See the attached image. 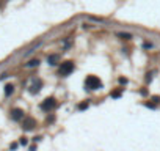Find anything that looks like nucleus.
Here are the masks:
<instances>
[{
  "instance_id": "ddd939ff",
  "label": "nucleus",
  "mask_w": 160,
  "mask_h": 151,
  "mask_svg": "<svg viewBox=\"0 0 160 151\" xmlns=\"http://www.w3.org/2000/svg\"><path fill=\"white\" fill-rule=\"evenodd\" d=\"M152 101H154L155 104H159V102H160V98H159V96H154V98H152Z\"/></svg>"
},
{
  "instance_id": "7ed1b4c3",
  "label": "nucleus",
  "mask_w": 160,
  "mask_h": 151,
  "mask_svg": "<svg viewBox=\"0 0 160 151\" xmlns=\"http://www.w3.org/2000/svg\"><path fill=\"white\" fill-rule=\"evenodd\" d=\"M55 106H57L55 98H47V99L43 101V104H41V109H43L44 112H50L52 109H55Z\"/></svg>"
},
{
  "instance_id": "39448f33",
  "label": "nucleus",
  "mask_w": 160,
  "mask_h": 151,
  "mask_svg": "<svg viewBox=\"0 0 160 151\" xmlns=\"http://www.w3.org/2000/svg\"><path fill=\"white\" fill-rule=\"evenodd\" d=\"M11 118L13 120H16V121H19L24 118V112L21 110V109H13L11 110Z\"/></svg>"
},
{
  "instance_id": "1a4fd4ad",
  "label": "nucleus",
  "mask_w": 160,
  "mask_h": 151,
  "mask_svg": "<svg viewBox=\"0 0 160 151\" xmlns=\"http://www.w3.org/2000/svg\"><path fill=\"white\" fill-rule=\"evenodd\" d=\"M118 36H119L121 39H132V35L130 33H118Z\"/></svg>"
},
{
  "instance_id": "6e6552de",
  "label": "nucleus",
  "mask_w": 160,
  "mask_h": 151,
  "mask_svg": "<svg viewBox=\"0 0 160 151\" xmlns=\"http://www.w3.org/2000/svg\"><path fill=\"white\" fill-rule=\"evenodd\" d=\"M13 91H14V87H13L11 84H8V85L5 87V94H6V96H10Z\"/></svg>"
},
{
  "instance_id": "4468645a",
  "label": "nucleus",
  "mask_w": 160,
  "mask_h": 151,
  "mask_svg": "<svg viewBox=\"0 0 160 151\" xmlns=\"http://www.w3.org/2000/svg\"><path fill=\"white\" fill-rule=\"evenodd\" d=\"M21 143L22 145H27V139H25V137H22V139H21Z\"/></svg>"
},
{
  "instance_id": "2eb2a0df",
  "label": "nucleus",
  "mask_w": 160,
  "mask_h": 151,
  "mask_svg": "<svg viewBox=\"0 0 160 151\" xmlns=\"http://www.w3.org/2000/svg\"><path fill=\"white\" fill-rule=\"evenodd\" d=\"M119 82H121V84H127V79H124V77H121V79H119Z\"/></svg>"
},
{
  "instance_id": "9d476101",
  "label": "nucleus",
  "mask_w": 160,
  "mask_h": 151,
  "mask_svg": "<svg viewBox=\"0 0 160 151\" xmlns=\"http://www.w3.org/2000/svg\"><path fill=\"white\" fill-rule=\"evenodd\" d=\"M38 65H39V60H31V62L27 63V66L28 68H33V66H38Z\"/></svg>"
},
{
  "instance_id": "9b49d317",
  "label": "nucleus",
  "mask_w": 160,
  "mask_h": 151,
  "mask_svg": "<svg viewBox=\"0 0 160 151\" xmlns=\"http://www.w3.org/2000/svg\"><path fill=\"white\" fill-rule=\"evenodd\" d=\"M119 96H121V90L113 91V93H112V98H119Z\"/></svg>"
},
{
  "instance_id": "f8f14e48",
  "label": "nucleus",
  "mask_w": 160,
  "mask_h": 151,
  "mask_svg": "<svg viewBox=\"0 0 160 151\" xmlns=\"http://www.w3.org/2000/svg\"><path fill=\"white\" fill-rule=\"evenodd\" d=\"M86 107H88V102H82L80 106H79V109H80V110H83V109H86Z\"/></svg>"
},
{
  "instance_id": "0eeeda50",
  "label": "nucleus",
  "mask_w": 160,
  "mask_h": 151,
  "mask_svg": "<svg viewBox=\"0 0 160 151\" xmlns=\"http://www.w3.org/2000/svg\"><path fill=\"white\" fill-rule=\"evenodd\" d=\"M58 60H60V55H49L47 57V63H49V65H57V62Z\"/></svg>"
},
{
  "instance_id": "20e7f679",
  "label": "nucleus",
  "mask_w": 160,
  "mask_h": 151,
  "mask_svg": "<svg viewBox=\"0 0 160 151\" xmlns=\"http://www.w3.org/2000/svg\"><path fill=\"white\" fill-rule=\"evenodd\" d=\"M35 126H36V121L33 120V118H25L24 123H22V127H24V131H31Z\"/></svg>"
},
{
  "instance_id": "f257e3e1",
  "label": "nucleus",
  "mask_w": 160,
  "mask_h": 151,
  "mask_svg": "<svg viewBox=\"0 0 160 151\" xmlns=\"http://www.w3.org/2000/svg\"><path fill=\"white\" fill-rule=\"evenodd\" d=\"M85 88L86 90H100L102 88V82L96 76H88L85 79Z\"/></svg>"
},
{
  "instance_id": "423d86ee",
  "label": "nucleus",
  "mask_w": 160,
  "mask_h": 151,
  "mask_svg": "<svg viewBox=\"0 0 160 151\" xmlns=\"http://www.w3.org/2000/svg\"><path fill=\"white\" fill-rule=\"evenodd\" d=\"M41 85H43V84H41V80H36L35 84L30 87V93H33V94H35V93H38L39 88H41Z\"/></svg>"
},
{
  "instance_id": "f03ea898",
  "label": "nucleus",
  "mask_w": 160,
  "mask_h": 151,
  "mask_svg": "<svg viewBox=\"0 0 160 151\" xmlns=\"http://www.w3.org/2000/svg\"><path fill=\"white\" fill-rule=\"evenodd\" d=\"M74 71V63L72 62H63L61 65H60V69H58V72H60V76H63V77H66V76H69L71 72Z\"/></svg>"
}]
</instances>
